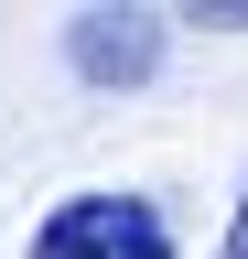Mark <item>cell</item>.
I'll use <instances>...</instances> for the list:
<instances>
[{"mask_svg": "<svg viewBox=\"0 0 248 259\" xmlns=\"http://www.w3.org/2000/svg\"><path fill=\"white\" fill-rule=\"evenodd\" d=\"M33 259H173V227L151 194H65V205H43L33 227Z\"/></svg>", "mask_w": 248, "mask_h": 259, "instance_id": "6da1fadb", "label": "cell"}, {"mask_svg": "<svg viewBox=\"0 0 248 259\" xmlns=\"http://www.w3.org/2000/svg\"><path fill=\"white\" fill-rule=\"evenodd\" d=\"M162 54H173V11H65V76L76 87L130 97L162 76Z\"/></svg>", "mask_w": 248, "mask_h": 259, "instance_id": "7a4b0ae2", "label": "cell"}, {"mask_svg": "<svg viewBox=\"0 0 248 259\" xmlns=\"http://www.w3.org/2000/svg\"><path fill=\"white\" fill-rule=\"evenodd\" d=\"M173 22H205V32H248V0H194V11H173Z\"/></svg>", "mask_w": 248, "mask_h": 259, "instance_id": "3957f363", "label": "cell"}, {"mask_svg": "<svg viewBox=\"0 0 248 259\" xmlns=\"http://www.w3.org/2000/svg\"><path fill=\"white\" fill-rule=\"evenodd\" d=\"M216 259H248V194H237V216H227V238H216Z\"/></svg>", "mask_w": 248, "mask_h": 259, "instance_id": "277c9868", "label": "cell"}]
</instances>
